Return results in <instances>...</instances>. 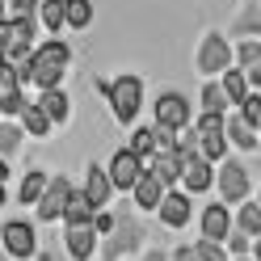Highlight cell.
<instances>
[{"instance_id":"obj_33","label":"cell","mask_w":261,"mask_h":261,"mask_svg":"<svg viewBox=\"0 0 261 261\" xmlns=\"http://www.w3.org/2000/svg\"><path fill=\"white\" fill-rule=\"evenodd\" d=\"M227 253H236V257H244V253H253V236H244L240 227H227Z\"/></svg>"},{"instance_id":"obj_26","label":"cell","mask_w":261,"mask_h":261,"mask_svg":"<svg viewBox=\"0 0 261 261\" xmlns=\"http://www.w3.org/2000/svg\"><path fill=\"white\" fill-rule=\"evenodd\" d=\"M38 17H42V25L51 30V34H59V25H63V0H38Z\"/></svg>"},{"instance_id":"obj_3","label":"cell","mask_w":261,"mask_h":261,"mask_svg":"<svg viewBox=\"0 0 261 261\" xmlns=\"http://www.w3.org/2000/svg\"><path fill=\"white\" fill-rule=\"evenodd\" d=\"M101 89H106V101L114 110V118H118V122H135V114L143 106V80L126 72V76L110 80V85H101Z\"/></svg>"},{"instance_id":"obj_19","label":"cell","mask_w":261,"mask_h":261,"mask_svg":"<svg viewBox=\"0 0 261 261\" xmlns=\"http://www.w3.org/2000/svg\"><path fill=\"white\" fill-rule=\"evenodd\" d=\"M223 139H227V143H236L240 152H257V126H249L240 114L223 122Z\"/></svg>"},{"instance_id":"obj_6","label":"cell","mask_w":261,"mask_h":261,"mask_svg":"<svg viewBox=\"0 0 261 261\" xmlns=\"http://www.w3.org/2000/svg\"><path fill=\"white\" fill-rule=\"evenodd\" d=\"M194 148H198L206 160H223L227 156L223 114H198V122H194Z\"/></svg>"},{"instance_id":"obj_13","label":"cell","mask_w":261,"mask_h":261,"mask_svg":"<svg viewBox=\"0 0 261 261\" xmlns=\"http://www.w3.org/2000/svg\"><path fill=\"white\" fill-rule=\"evenodd\" d=\"M97 227L93 223H68V257L72 261H93L97 253Z\"/></svg>"},{"instance_id":"obj_28","label":"cell","mask_w":261,"mask_h":261,"mask_svg":"<svg viewBox=\"0 0 261 261\" xmlns=\"http://www.w3.org/2000/svg\"><path fill=\"white\" fill-rule=\"evenodd\" d=\"M236 106H240V118L249 122V126H261V93H253V89H249Z\"/></svg>"},{"instance_id":"obj_25","label":"cell","mask_w":261,"mask_h":261,"mask_svg":"<svg viewBox=\"0 0 261 261\" xmlns=\"http://www.w3.org/2000/svg\"><path fill=\"white\" fill-rule=\"evenodd\" d=\"M42 186H46V173H42V169H30V173L21 177V186H17V198H21L25 206H34V198L42 194Z\"/></svg>"},{"instance_id":"obj_27","label":"cell","mask_w":261,"mask_h":261,"mask_svg":"<svg viewBox=\"0 0 261 261\" xmlns=\"http://www.w3.org/2000/svg\"><path fill=\"white\" fill-rule=\"evenodd\" d=\"M232 34H249V38L261 34V5H249V9L240 13V21L232 25Z\"/></svg>"},{"instance_id":"obj_22","label":"cell","mask_w":261,"mask_h":261,"mask_svg":"<svg viewBox=\"0 0 261 261\" xmlns=\"http://www.w3.org/2000/svg\"><path fill=\"white\" fill-rule=\"evenodd\" d=\"M21 122H25V130H30L34 139H46V135H51V118L38 110V101H25V106H21Z\"/></svg>"},{"instance_id":"obj_24","label":"cell","mask_w":261,"mask_h":261,"mask_svg":"<svg viewBox=\"0 0 261 261\" xmlns=\"http://www.w3.org/2000/svg\"><path fill=\"white\" fill-rule=\"evenodd\" d=\"M93 21V0H63V25L85 30Z\"/></svg>"},{"instance_id":"obj_41","label":"cell","mask_w":261,"mask_h":261,"mask_svg":"<svg viewBox=\"0 0 261 261\" xmlns=\"http://www.w3.org/2000/svg\"><path fill=\"white\" fill-rule=\"evenodd\" d=\"M0 63H5V59H0Z\"/></svg>"},{"instance_id":"obj_10","label":"cell","mask_w":261,"mask_h":261,"mask_svg":"<svg viewBox=\"0 0 261 261\" xmlns=\"http://www.w3.org/2000/svg\"><path fill=\"white\" fill-rule=\"evenodd\" d=\"M143 165H148V160H143V156H135V152H130V148H118V152H114V160H110V169H106V177H110V186L114 190H130V186H135V177L143 173Z\"/></svg>"},{"instance_id":"obj_40","label":"cell","mask_w":261,"mask_h":261,"mask_svg":"<svg viewBox=\"0 0 261 261\" xmlns=\"http://www.w3.org/2000/svg\"><path fill=\"white\" fill-rule=\"evenodd\" d=\"M0 17H5V0H0Z\"/></svg>"},{"instance_id":"obj_32","label":"cell","mask_w":261,"mask_h":261,"mask_svg":"<svg viewBox=\"0 0 261 261\" xmlns=\"http://www.w3.org/2000/svg\"><path fill=\"white\" fill-rule=\"evenodd\" d=\"M232 59L240 63V68H253V63H261V42H257V38H244L236 51H232Z\"/></svg>"},{"instance_id":"obj_39","label":"cell","mask_w":261,"mask_h":261,"mask_svg":"<svg viewBox=\"0 0 261 261\" xmlns=\"http://www.w3.org/2000/svg\"><path fill=\"white\" fill-rule=\"evenodd\" d=\"M236 261H253V257H249V253H244V257H236Z\"/></svg>"},{"instance_id":"obj_11","label":"cell","mask_w":261,"mask_h":261,"mask_svg":"<svg viewBox=\"0 0 261 261\" xmlns=\"http://www.w3.org/2000/svg\"><path fill=\"white\" fill-rule=\"evenodd\" d=\"M177 181L186 186V194H202L215 181V169H211V160L202 152H190V156H181V177H177Z\"/></svg>"},{"instance_id":"obj_5","label":"cell","mask_w":261,"mask_h":261,"mask_svg":"<svg viewBox=\"0 0 261 261\" xmlns=\"http://www.w3.org/2000/svg\"><path fill=\"white\" fill-rule=\"evenodd\" d=\"M211 186H219L223 202H240V198H249V194H253V169L223 156V165H219V173H215V181H211Z\"/></svg>"},{"instance_id":"obj_37","label":"cell","mask_w":261,"mask_h":261,"mask_svg":"<svg viewBox=\"0 0 261 261\" xmlns=\"http://www.w3.org/2000/svg\"><path fill=\"white\" fill-rule=\"evenodd\" d=\"M143 261H169V253H165V249H152V253L143 257Z\"/></svg>"},{"instance_id":"obj_31","label":"cell","mask_w":261,"mask_h":261,"mask_svg":"<svg viewBox=\"0 0 261 261\" xmlns=\"http://www.w3.org/2000/svg\"><path fill=\"white\" fill-rule=\"evenodd\" d=\"M126 148L135 152V156H143V160H148V156L156 152V135H152V126H139L135 135H130V143H126Z\"/></svg>"},{"instance_id":"obj_34","label":"cell","mask_w":261,"mask_h":261,"mask_svg":"<svg viewBox=\"0 0 261 261\" xmlns=\"http://www.w3.org/2000/svg\"><path fill=\"white\" fill-rule=\"evenodd\" d=\"M194 253H198V261H227V253H223V244L219 240H198V244H194Z\"/></svg>"},{"instance_id":"obj_7","label":"cell","mask_w":261,"mask_h":261,"mask_svg":"<svg viewBox=\"0 0 261 261\" xmlns=\"http://www.w3.org/2000/svg\"><path fill=\"white\" fill-rule=\"evenodd\" d=\"M152 110H156V126H169V130H186V126L194 122V106H190V97H186V93H177V89L160 93Z\"/></svg>"},{"instance_id":"obj_9","label":"cell","mask_w":261,"mask_h":261,"mask_svg":"<svg viewBox=\"0 0 261 261\" xmlns=\"http://www.w3.org/2000/svg\"><path fill=\"white\" fill-rule=\"evenodd\" d=\"M0 240H5V253L17 257V261H25V257L38 253V236H34V227H30L25 219L5 223V227H0Z\"/></svg>"},{"instance_id":"obj_16","label":"cell","mask_w":261,"mask_h":261,"mask_svg":"<svg viewBox=\"0 0 261 261\" xmlns=\"http://www.w3.org/2000/svg\"><path fill=\"white\" fill-rule=\"evenodd\" d=\"M110 194H114V186H110L106 169H101V165H89V173H85V198L101 211V206L110 202Z\"/></svg>"},{"instance_id":"obj_17","label":"cell","mask_w":261,"mask_h":261,"mask_svg":"<svg viewBox=\"0 0 261 261\" xmlns=\"http://www.w3.org/2000/svg\"><path fill=\"white\" fill-rule=\"evenodd\" d=\"M130 194H135V206H139V211H156V202H160V194H165V186H160L156 177L143 169V173L135 177V186H130Z\"/></svg>"},{"instance_id":"obj_12","label":"cell","mask_w":261,"mask_h":261,"mask_svg":"<svg viewBox=\"0 0 261 261\" xmlns=\"http://www.w3.org/2000/svg\"><path fill=\"white\" fill-rule=\"evenodd\" d=\"M156 211H160V219H165L169 227H186V223H190V215H194L190 194H186V190H169V186H165V194H160Z\"/></svg>"},{"instance_id":"obj_14","label":"cell","mask_w":261,"mask_h":261,"mask_svg":"<svg viewBox=\"0 0 261 261\" xmlns=\"http://www.w3.org/2000/svg\"><path fill=\"white\" fill-rule=\"evenodd\" d=\"M38 110L51 118V126H63L72 118V101H68V93H63L59 85L55 89H42V97H38Z\"/></svg>"},{"instance_id":"obj_35","label":"cell","mask_w":261,"mask_h":261,"mask_svg":"<svg viewBox=\"0 0 261 261\" xmlns=\"http://www.w3.org/2000/svg\"><path fill=\"white\" fill-rule=\"evenodd\" d=\"M169 261H198V253H194V244H181V249H177Z\"/></svg>"},{"instance_id":"obj_23","label":"cell","mask_w":261,"mask_h":261,"mask_svg":"<svg viewBox=\"0 0 261 261\" xmlns=\"http://www.w3.org/2000/svg\"><path fill=\"white\" fill-rule=\"evenodd\" d=\"M219 89L227 97V106H236L244 93H249V80H244V68H223V80H219Z\"/></svg>"},{"instance_id":"obj_15","label":"cell","mask_w":261,"mask_h":261,"mask_svg":"<svg viewBox=\"0 0 261 261\" xmlns=\"http://www.w3.org/2000/svg\"><path fill=\"white\" fill-rule=\"evenodd\" d=\"M160 186H173L177 177H181V156H177L173 148H165V152H152V165H143Z\"/></svg>"},{"instance_id":"obj_30","label":"cell","mask_w":261,"mask_h":261,"mask_svg":"<svg viewBox=\"0 0 261 261\" xmlns=\"http://www.w3.org/2000/svg\"><path fill=\"white\" fill-rule=\"evenodd\" d=\"M223 110H227L223 89L215 85V80H206V89H202V114H223Z\"/></svg>"},{"instance_id":"obj_2","label":"cell","mask_w":261,"mask_h":261,"mask_svg":"<svg viewBox=\"0 0 261 261\" xmlns=\"http://www.w3.org/2000/svg\"><path fill=\"white\" fill-rule=\"evenodd\" d=\"M143 236H148V232H143V223L135 215H114V223L101 232V240H97V249H101L106 261H118L126 253H135L143 244Z\"/></svg>"},{"instance_id":"obj_1","label":"cell","mask_w":261,"mask_h":261,"mask_svg":"<svg viewBox=\"0 0 261 261\" xmlns=\"http://www.w3.org/2000/svg\"><path fill=\"white\" fill-rule=\"evenodd\" d=\"M72 63V46L59 38H46L42 46H30V80L38 89H55Z\"/></svg>"},{"instance_id":"obj_36","label":"cell","mask_w":261,"mask_h":261,"mask_svg":"<svg viewBox=\"0 0 261 261\" xmlns=\"http://www.w3.org/2000/svg\"><path fill=\"white\" fill-rule=\"evenodd\" d=\"M9 9H13V13H34L38 0H9Z\"/></svg>"},{"instance_id":"obj_18","label":"cell","mask_w":261,"mask_h":261,"mask_svg":"<svg viewBox=\"0 0 261 261\" xmlns=\"http://www.w3.org/2000/svg\"><path fill=\"white\" fill-rule=\"evenodd\" d=\"M227 227H232L227 202H215V206H206V211H202V236H206V240H219V244H223Z\"/></svg>"},{"instance_id":"obj_38","label":"cell","mask_w":261,"mask_h":261,"mask_svg":"<svg viewBox=\"0 0 261 261\" xmlns=\"http://www.w3.org/2000/svg\"><path fill=\"white\" fill-rule=\"evenodd\" d=\"M0 206H5V181H0Z\"/></svg>"},{"instance_id":"obj_29","label":"cell","mask_w":261,"mask_h":261,"mask_svg":"<svg viewBox=\"0 0 261 261\" xmlns=\"http://www.w3.org/2000/svg\"><path fill=\"white\" fill-rule=\"evenodd\" d=\"M21 139H25V135H21V126H13V122H0V156H5V160H9L13 152L21 148Z\"/></svg>"},{"instance_id":"obj_8","label":"cell","mask_w":261,"mask_h":261,"mask_svg":"<svg viewBox=\"0 0 261 261\" xmlns=\"http://www.w3.org/2000/svg\"><path fill=\"white\" fill-rule=\"evenodd\" d=\"M68 190H72V181H68V177H46L42 194L34 198V206H38V219H42V223H55V219L63 215V202H68Z\"/></svg>"},{"instance_id":"obj_4","label":"cell","mask_w":261,"mask_h":261,"mask_svg":"<svg viewBox=\"0 0 261 261\" xmlns=\"http://www.w3.org/2000/svg\"><path fill=\"white\" fill-rule=\"evenodd\" d=\"M194 68H198L202 76H219L223 68H232V42H227L219 30H211V34H202L198 51H194Z\"/></svg>"},{"instance_id":"obj_21","label":"cell","mask_w":261,"mask_h":261,"mask_svg":"<svg viewBox=\"0 0 261 261\" xmlns=\"http://www.w3.org/2000/svg\"><path fill=\"white\" fill-rule=\"evenodd\" d=\"M236 227L244 236H261V202H253V198H240V215H236Z\"/></svg>"},{"instance_id":"obj_20","label":"cell","mask_w":261,"mask_h":261,"mask_svg":"<svg viewBox=\"0 0 261 261\" xmlns=\"http://www.w3.org/2000/svg\"><path fill=\"white\" fill-rule=\"evenodd\" d=\"M97 215V206L85 198V190H68V202H63V215L59 219H68V223H93Z\"/></svg>"}]
</instances>
